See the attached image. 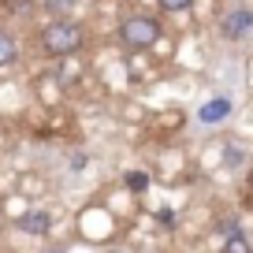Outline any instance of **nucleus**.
<instances>
[{"mask_svg":"<svg viewBox=\"0 0 253 253\" xmlns=\"http://www.w3.org/2000/svg\"><path fill=\"white\" fill-rule=\"evenodd\" d=\"M190 4H194V0H160V8H164V11H186Z\"/></svg>","mask_w":253,"mask_h":253,"instance_id":"1a4fd4ad","label":"nucleus"},{"mask_svg":"<svg viewBox=\"0 0 253 253\" xmlns=\"http://www.w3.org/2000/svg\"><path fill=\"white\" fill-rule=\"evenodd\" d=\"M15 56H19V45H15V38L0 30V67H8V63H15Z\"/></svg>","mask_w":253,"mask_h":253,"instance_id":"423d86ee","label":"nucleus"},{"mask_svg":"<svg viewBox=\"0 0 253 253\" xmlns=\"http://www.w3.org/2000/svg\"><path fill=\"white\" fill-rule=\"evenodd\" d=\"M19 227H23L26 235H45V231L52 227V216H48L45 209H30V212L19 220Z\"/></svg>","mask_w":253,"mask_h":253,"instance_id":"39448f33","label":"nucleus"},{"mask_svg":"<svg viewBox=\"0 0 253 253\" xmlns=\"http://www.w3.org/2000/svg\"><path fill=\"white\" fill-rule=\"evenodd\" d=\"M157 38H160V23L153 15H134L119 26V41L126 48H149L157 45Z\"/></svg>","mask_w":253,"mask_h":253,"instance_id":"f03ea898","label":"nucleus"},{"mask_svg":"<svg viewBox=\"0 0 253 253\" xmlns=\"http://www.w3.org/2000/svg\"><path fill=\"white\" fill-rule=\"evenodd\" d=\"M242 157H246V153L238 149V145H227V153H223V160H227V164H242Z\"/></svg>","mask_w":253,"mask_h":253,"instance_id":"9d476101","label":"nucleus"},{"mask_svg":"<svg viewBox=\"0 0 253 253\" xmlns=\"http://www.w3.org/2000/svg\"><path fill=\"white\" fill-rule=\"evenodd\" d=\"M227 116H231V101H227V97H212V101H205V104H201V112H198V119H201V123H209V126L223 123Z\"/></svg>","mask_w":253,"mask_h":253,"instance_id":"20e7f679","label":"nucleus"},{"mask_svg":"<svg viewBox=\"0 0 253 253\" xmlns=\"http://www.w3.org/2000/svg\"><path fill=\"white\" fill-rule=\"evenodd\" d=\"M41 45H45L48 56H71L82 48V26L71 23V19H56L41 30Z\"/></svg>","mask_w":253,"mask_h":253,"instance_id":"f257e3e1","label":"nucleus"},{"mask_svg":"<svg viewBox=\"0 0 253 253\" xmlns=\"http://www.w3.org/2000/svg\"><path fill=\"white\" fill-rule=\"evenodd\" d=\"M126 190H134V194L149 190V175H145V171H130V175H126Z\"/></svg>","mask_w":253,"mask_h":253,"instance_id":"0eeeda50","label":"nucleus"},{"mask_svg":"<svg viewBox=\"0 0 253 253\" xmlns=\"http://www.w3.org/2000/svg\"><path fill=\"white\" fill-rule=\"evenodd\" d=\"M48 253H63V250H48Z\"/></svg>","mask_w":253,"mask_h":253,"instance_id":"9b49d317","label":"nucleus"},{"mask_svg":"<svg viewBox=\"0 0 253 253\" xmlns=\"http://www.w3.org/2000/svg\"><path fill=\"white\" fill-rule=\"evenodd\" d=\"M227 253H253V250H250V242H246L242 235H235V238L227 242Z\"/></svg>","mask_w":253,"mask_h":253,"instance_id":"6e6552de","label":"nucleus"},{"mask_svg":"<svg viewBox=\"0 0 253 253\" xmlns=\"http://www.w3.org/2000/svg\"><path fill=\"white\" fill-rule=\"evenodd\" d=\"M250 186H253V175H250Z\"/></svg>","mask_w":253,"mask_h":253,"instance_id":"f8f14e48","label":"nucleus"},{"mask_svg":"<svg viewBox=\"0 0 253 253\" xmlns=\"http://www.w3.org/2000/svg\"><path fill=\"white\" fill-rule=\"evenodd\" d=\"M220 30H223V38H231V41L250 38V34H253V8H250V4H238V8H231L227 15L220 19Z\"/></svg>","mask_w":253,"mask_h":253,"instance_id":"7ed1b4c3","label":"nucleus"}]
</instances>
